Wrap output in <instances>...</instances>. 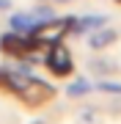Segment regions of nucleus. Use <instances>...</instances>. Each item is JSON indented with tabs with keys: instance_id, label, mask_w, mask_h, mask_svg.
<instances>
[{
	"instance_id": "nucleus-6",
	"label": "nucleus",
	"mask_w": 121,
	"mask_h": 124,
	"mask_svg": "<svg viewBox=\"0 0 121 124\" xmlns=\"http://www.w3.org/2000/svg\"><path fill=\"white\" fill-rule=\"evenodd\" d=\"M88 91H91L88 80H74V83H69V88H66L69 97H83V94H88Z\"/></svg>"
},
{
	"instance_id": "nucleus-10",
	"label": "nucleus",
	"mask_w": 121,
	"mask_h": 124,
	"mask_svg": "<svg viewBox=\"0 0 121 124\" xmlns=\"http://www.w3.org/2000/svg\"><path fill=\"white\" fill-rule=\"evenodd\" d=\"M11 8V0H0V11H8Z\"/></svg>"
},
{
	"instance_id": "nucleus-7",
	"label": "nucleus",
	"mask_w": 121,
	"mask_h": 124,
	"mask_svg": "<svg viewBox=\"0 0 121 124\" xmlns=\"http://www.w3.org/2000/svg\"><path fill=\"white\" fill-rule=\"evenodd\" d=\"M30 14H33V19H36V22H47V19L55 17V11L50 8V6H39V8H33Z\"/></svg>"
},
{
	"instance_id": "nucleus-9",
	"label": "nucleus",
	"mask_w": 121,
	"mask_h": 124,
	"mask_svg": "<svg viewBox=\"0 0 121 124\" xmlns=\"http://www.w3.org/2000/svg\"><path fill=\"white\" fill-rule=\"evenodd\" d=\"M102 91H110V94H121V83H99Z\"/></svg>"
},
{
	"instance_id": "nucleus-3",
	"label": "nucleus",
	"mask_w": 121,
	"mask_h": 124,
	"mask_svg": "<svg viewBox=\"0 0 121 124\" xmlns=\"http://www.w3.org/2000/svg\"><path fill=\"white\" fill-rule=\"evenodd\" d=\"M105 22H107V17H102V14H94V17H83V19H74V22H72V31H74V33L96 31V28H102Z\"/></svg>"
},
{
	"instance_id": "nucleus-8",
	"label": "nucleus",
	"mask_w": 121,
	"mask_h": 124,
	"mask_svg": "<svg viewBox=\"0 0 121 124\" xmlns=\"http://www.w3.org/2000/svg\"><path fill=\"white\" fill-rule=\"evenodd\" d=\"M77 124H99L96 110H94V108H85V110H80V113H77Z\"/></svg>"
},
{
	"instance_id": "nucleus-11",
	"label": "nucleus",
	"mask_w": 121,
	"mask_h": 124,
	"mask_svg": "<svg viewBox=\"0 0 121 124\" xmlns=\"http://www.w3.org/2000/svg\"><path fill=\"white\" fill-rule=\"evenodd\" d=\"M30 124H47V121H44V119H33Z\"/></svg>"
},
{
	"instance_id": "nucleus-1",
	"label": "nucleus",
	"mask_w": 121,
	"mask_h": 124,
	"mask_svg": "<svg viewBox=\"0 0 121 124\" xmlns=\"http://www.w3.org/2000/svg\"><path fill=\"white\" fill-rule=\"evenodd\" d=\"M44 63H47V69L52 72V75H58V77H66V75H72L74 72V63H72V55H69V50L58 44L55 41L52 47H50V53L44 58Z\"/></svg>"
},
{
	"instance_id": "nucleus-5",
	"label": "nucleus",
	"mask_w": 121,
	"mask_h": 124,
	"mask_svg": "<svg viewBox=\"0 0 121 124\" xmlns=\"http://www.w3.org/2000/svg\"><path fill=\"white\" fill-rule=\"evenodd\" d=\"M88 69L94 75H110L116 66H113V61H99V58H94V61H88Z\"/></svg>"
},
{
	"instance_id": "nucleus-2",
	"label": "nucleus",
	"mask_w": 121,
	"mask_h": 124,
	"mask_svg": "<svg viewBox=\"0 0 121 124\" xmlns=\"http://www.w3.org/2000/svg\"><path fill=\"white\" fill-rule=\"evenodd\" d=\"M116 39H118V33L113 31V28H96V31L88 36V44H91V50H105Z\"/></svg>"
},
{
	"instance_id": "nucleus-4",
	"label": "nucleus",
	"mask_w": 121,
	"mask_h": 124,
	"mask_svg": "<svg viewBox=\"0 0 121 124\" xmlns=\"http://www.w3.org/2000/svg\"><path fill=\"white\" fill-rule=\"evenodd\" d=\"M36 19H33V14H14L11 17V28L17 33H33L36 31Z\"/></svg>"
}]
</instances>
